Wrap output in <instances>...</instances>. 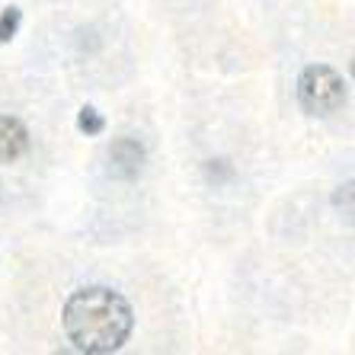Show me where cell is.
<instances>
[{"label":"cell","mask_w":355,"mask_h":355,"mask_svg":"<svg viewBox=\"0 0 355 355\" xmlns=\"http://www.w3.org/2000/svg\"><path fill=\"white\" fill-rule=\"evenodd\" d=\"M29 148V132L19 119L0 116V164H13Z\"/></svg>","instance_id":"cell-4"},{"label":"cell","mask_w":355,"mask_h":355,"mask_svg":"<svg viewBox=\"0 0 355 355\" xmlns=\"http://www.w3.org/2000/svg\"><path fill=\"white\" fill-rule=\"evenodd\" d=\"M19 19H23V10L19 7H7L0 13V42H10L19 29Z\"/></svg>","instance_id":"cell-6"},{"label":"cell","mask_w":355,"mask_h":355,"mask_svg":"<svg viewBox=\"0 0 355 355\" xmlns=\"http://www.w3.org/2000/svg\"><path fill=\"white\" fill-rule=\"evenodd\" d=\"M61 323H64L67 343L77 352L106 355L122 349L125 339L132 336L135 314L132 304L119 291L93 285V288H80L67 297Z\"/></svg>","instance_id":"cell-1"},{"label":"cell","mask_w":355,"mask_h":355,"mask_svg":"<svg viewBox=\"0 0 355 355\" xmlns=\"http://www.w3.org/2000/svg\"><path fill=\"white\" fill-rule=\"evenodd\" d=\"M297 103L307 116H333L346 103V80L330 64H311L297 77Z\"/></svg>","instance_id":"cell-2"},{"label":"cell","mask_w":355,"mask_h":355,"mask_svg":"<svg viewBox=\"0 0 355 355\" xmlns=\"http://www.w3.org/2000/svg\"><path fill=\"white\" fill-rule=\"evenodd\" d=\"M77 128H80L87 138H93V135H103V128H106V119L99 116L93 106H83L80 116H77Z\"/></svg>","instance_id":"cell-5"},{"label":"cell","mask_w":355,"mask_h":355,"mask_svg":"<svg viewBox=\"0 0 355 355\" xmlns=\"http://www.w3.org/2000/svg\"><path fill=\"white\" fill-rule=\"evenodd\" d=\"M144 170V148L135 138H119L109 148V173L116 180H135Z\"/></svg>","instance_id":"cell-3"}]
</instances>
